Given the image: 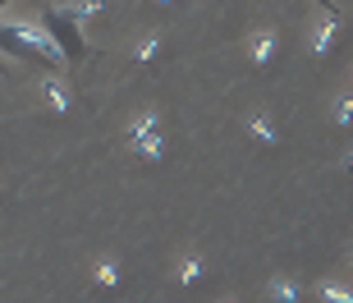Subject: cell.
Segmentation results:
<instances>
[{
    "label": "cell",
    "mask_w": 353,
    "mask_h": 303,
    "mask_svg": "<svg viewBox=\"0 0 353 303\" xmlns=\"http://www.w3.org/2000/svg\"><path fill=\"white\" fill-rule=\"evenodd\" d=\"M124 143H129V152L138 161H147V166H161L165 161V133H161V110H138V115L129 119V129H124Z\"/></svg>",
    "instance_id": "6da1fadb"
},
{
    "label": "cell",
    "mask_w": 353,
    "mask_h": 303,
    "mask_svg": "<svg viewBox=\"0 0 353 303\" xmlns=\"http://www.w3.org/2000/svg\"><path fill=\"white\" fill-rule=\"evenodd\" d=\"M5 23H10L14 32H19V37H23L28 46L37 51L41 65H51V69H65V65H69V55L60 51V41H55V32H51L46 23H37V19H5Z\"/></svg>",
    "instance_id": "7a4b0ae2"
},
{
    "label": "cell",
    "mask_w": 353,
    "mask_h": 303,
    "mask_svg": "<svg viewBox=\"0 0 353 303\" xmlns=\"http://www.w3.org/2000/svg\"><path fill=\"white\" fill-rule=\"evenodd\" d=\"M41 23L55 32L60 51L69 55V65H74V60H88V41H83V23H79V19H69L65 10H46V14H41Z\"/></svg>",
    "instance_id": "3957f363"
},
{
    "label": "cell",
    "mask_w": 353,
    "mask_h": 303,
    "mask_svg": "<svg viewBox=\"0 0 353 303\" xmlns=\"http://www.w3.org/2000/svg\"><path fill=\"white\" fill-rule=\"evenodd\" d=\"M340 28H344V14H326V19H316L307 28V55L312 60H326L335 51V41H340Z\"/></svg>",
    "instance_id": "277c9868"
},
{
    "label": "cell",
    "mask_w": 353,
    "mask_h": 303,
    "mask_svg": "<svg viewBox=\"0 0 353 303\" xmlns=\"http://www.w3.org/2000/svg\"><path fill=\"white\" fill-rule=\"evenodd\" d=\"M243 51H248V60L257 69H271L275 55H280V32H275V28H252L248 41H243Z\"/></svg>",
    "instance_id": "5b68a950"
},
{
    "label": "cell",
    "mask_w": 353,
    "mask_h": 303,
    "mask_svg": "<svg viewBox=\"0 0 353 303\" xmlns=\"http://www.w3.org/2000/svg\"><path fill=\"white\" fill-rule=\"evenodd\" d=\"M41 97H46V106H51L55 115H69L74 110V92H69V83L65 79H41Z\"/></svg>",
    "instance_id": "8992f818"
},
{
    "label": "cell",
    "mask_w": 353,
    "mask_h": 303,
    "mask_svg": "<svg viewBox=\"0 0 353 303\" xmlns=\"http://www.w3.org/2000/svg\"><path fill=\"white\" fill-rule=\"evenodd\" d=\"M248 133H252V143L280 147V129H275V119L266 115V110H252V115H248Z\"/></svg>",
    "instance_id": "52a82bcc"
},
{
    "label": "cell",
    "mask_w": 353,
    "mask_h": 303,
    "mask_svg": "<svg viewBox=\"0 0 353 303\" xmlns=\"http://www.w3.org/2000/svg\"><path fill=\"white\" fill-rule=\"evenodd\" d=\"M202 276H207V257H202V253H183V257H179V271H174V280H179L183 290H193Z\"/></svg>",
    "instance_id": "ba28073f"
},
{
    "label": "cell",
    "mask_w": 353,
    "mask_h": 303,
    "mask_svg": "<svg viewBox=\"0 0 353 303\" xmlns=\"http://www.w3.org/2000/svg\"><path fill=\"white\" fill-rule=\"evenodd\" d=\"M266 299H275V303H299L303 299V285L294 276H271V280H266Z\"/></svg>",
    "instance_id": "9c48e42d"
},
{
    "label": "cell",
    "mask_w": 353,
    "mask_h": 303,
    "mask_svg": "<svg viewBox=\"0 0 353 303\" xmlns=\"http://www.w3.org/2000/svg\"><path fill=\"white\" fill-rule=\"evenodd\" d=\"M119 276H124V266H119L115 257H101V262L92 266V285H97V290H115Z\"/></svg>",
    "instance_id": "30bf717a"
},
{
    "label": "cell",
    "mask_w": 353,
    "mask_h": 303,
    "mask_svg": "<svg viewBox=\"0 0 353 303\" xmlns=\"http://www.w3.org/2000/svg\"><path fill=\"white\" fill-rule=\"evenodd\" d=\"M60 10H65L69 19H79V23H88V19H97V14L105 10V0H69V5H60Z\"/></svg>",
    "instance_id": "8fae6325"
},
{
    "label": "cell",
    "mask_w": 353,
    "mask_h": 303,
    "mask_svg": "<svg viewBox=\"0 0 353 303\" xmlns=\"http://www.w3.org/2000/svg\"><path fill=\"white\" fill-rule=\"evenodd\" d=\"M161 46H165V37H161V32H147V37L133 46V60H138V65H152L161 55Z\"/></svg>",
    "instance_id": "7c38bea8"
},
{
    "label": "cell",
    "mask_w": 353,
    "mask_h": 303,
    "mask_svg": "<svg viewBox=\"0 0 353 303\" xmlns=\"http://www.w3.org/2000/svg\"><path fill=\"white\" fill-rule=\"evenodd\" d=\"M316 294H321L326 303H353V285H344V280H321Z\"/></svg>",
    "instance_id": "4fadbf2b"
},
{
    "label": "cell",
    "mask_w": 353,
    "mask_h": 303,
    "mask_svg": "<svg viewBox=\"0 0 353 303\" xmlns=\"http://www.w3.org/2000/svg\"><path fill=\"white\" fill-rule=\"evenodd\" d=\"M330 119H335L340 129H349V124H353V92H340L335 101H330Z\"/></svg>",
    "instance_id": "5bb4252c"
},
{
    "label": "cell",
    "mask_w": 353,
    "mask_h": 303,
    "mask_svg": "<svg viewBox=\"0 0 353 303\" xmlns=\"http://www.w3.org/2000/svg\"><path fill=\"white\" fill-rule=\"evenodd\" d=\"M312 5H321L326 14H340V5H335V0H312Z\"/></svg>",
    "instance_id": "9a60e30c"
},
{
    "label": "cell",
    "mask_w": 353,
    "mask_h": 303,
    "mask_svg": "<svg viewBox=\"0 0 353 303\" xmlns=\"http://www.w3.org/2000/svg\"><path fill=\"white\" fill-rule=\"evenodd\" d=\"M340 166H344V170L353 175V147H349V152H344V161H340Z\"/></svg>",
    "instance_id": "2e32d148"
},
{
    "label": "cell",
    "mask_w": 353,
    "mask_h": 303,
    "mask_svg": "<svg viewBox=\"0 0 353 303\" xmlns=\"http://www.w3.org/2000/svg\"><path fill=\"white\" fill-rule=\"evenodd\" d=\"M0 10H10V0H0Z\"/></svg>",
    "instance_id": "e0dca14e"
},
{
    "label": "cell",
    "mask_w": 353,
    "mask_h": 303,
    "mask_svg": "<svg viewBox=\"0 0 353 303\" xmlns=\"http://www.w3.org/2000/svg\"><path fill=\"white\" fill-rule=\"evenodd\" d=\"M157 5H174V0H157Z\"/></svg>",
    "instance_id": "ac0fdd59"
}]
</instances>
